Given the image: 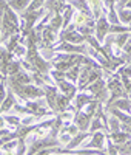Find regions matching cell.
Wrapping results in <instances>:
<instances>
[{"mask_svg": "<svg viewBox=\"0 0 131 155\" xmlns=\"http://www.w3.org/2000/svg\"><path fill=\"white\" fill-rule=\"evenodd\" d=\"M9 88L12 90V93L17 95L22 101H37L40 98H45L43 88L37 87L34 84H28V85H17V84H9Z\"/></svg>", "mask_w": 131, "mask_h": 155, "instance_id": "cell-1", "label": "cell"}, {"mask_svg": "<svg viewBox=\"0 0 131 155\" xmlns=\"http://www.w3.org/2000/svg\"><path fill=\"white\" fill-rule=\"evenodd\" d=\"M107 88H108V92H110V98L107 101V107L111 104V102H114L116 99H119V98H126V92H125V88L120 82V78L119 76H111L108 82H107Z\"/></svg>", "mask_w": 131, "mask_h": 155, "instance_id": "cell-2", "label": "cell"}, {"mask_svg": "<svg viewBox=\"0 0 131 155\" xmlns=\"http://www.w3.org/2000/svg\"><path fill=\"white\" fill-rule=\"evenodd\" d=\"M52 51H54V53L88 56V47L86 45H74V44H70V42H60L57 47H52Z\"/></svg>", "mask_w": 131, "mask_h": 155, "instance_id": "cell-3", "label": "cell"}, {"mask_svg": "<svg viewBox=\"0 0 131 155\" xmlns=\"http://www.w3.org/2000/svg\"><path fill=\"white\" fill-rule=\"evenodd\" d=\"M110 22H108V19H107V14H103L99 17V19H96V28H94V37L97 39V42L99 44H102V42H105V39H107L108 36H110Z\"/></svg>", "mask_w": 131, "mask_h": 155, "instance_id": "cell-4", "label": "cell"}, {"mask_svg": "<svg viewBox=\"0 0 131 155\" xmlns=\"http://www.w3.org/2000/svg\"><path fill=\"white\" fill-rule=\"evenodd\" d=\"M107 135L103 130L102 132H96L91 135V138L88 141H85V143L80 146L82 149H96V150H103L105 147V143H107Z\"/></svg>", "mask_w": 131, "mask_h": 155, "instance_id": "cell-5", "label": "cell"}, {"mask_svg": "<svg viewBox=\"0 0 131 155\" xmlns=\"http://www.w3.org/2000/svg\"><path fill=\"white\" fill-rule=\"evenodd\" d=\"M60 42H70L74 45H83L85 37L79 33L77 30H65L60 33Z\"/></svg>", "mask_w": 131, "mask_h": 155, "instance_id": "cell-6", "label": "cell"}, {"mask_svg": "<svg viewBox=\"0 0 131 155\" xmlns=\"http://www.w3.org/2000/svg\"><path fill=\"white\" fill-rule=\"evenodd\" d=\"M73 124L79 129V132H89V126H91V118L83 112H76L74 113V120Z\"/></svg>", "mask_w": 131, "mask_h": 155, "instance_id": "cell-7", "label": "cell"}, {"mask_svg": "<svg viewBox=\"0 0 131 155\" xmlns=\"http://www.w3.org/2000/svg\"><path fill=\"white\" fill-rule=\"evenodd\" d=\"M96 98L91 95V93H88V92H79L76 96H74V104H73V107H74V110L76 112H80V110H83L91 101H94Z\"/></svg>", "mask_w": 131, "mask_h": 155, "instance_id": "cell-8", "label": "cell"}, {"mask_svg": "<svg viewBox=\"0 0 131 155\" xmlns=\"http://www.w3.org/2000/svg\"><path fill=\"white\" fill-rule=\"evenodd\" d=\"M25 107H26V110H28V115L36 116V118H39V116H45V115H51V112H48L45 107H42L40 99H37V101H26Z\"/></svg>", "mask_w": 131, "mask_h": 155, "instance_id": "cell-9", "label": "cell"}, {"mask_svg": "<svg viewBox=\"0 0 131 155\" xmlns=\"http://www.w3.org/2000/svg\"><path fill=\"white\" fill-rule=\"evenodd\" d=\"M42 88H43V93H45V99H46L48 107H49L52 112H56V101H57V96H59L57 88L52 87V85H49V84H43Z\"/></svg>", "mask_w": 131, "mask_h": 155, "instance_id": "cell-10", "label": "cell"}, {"mask_svg": "<svg viewBox=\"0 0 131 155\" xmlns=\"http://www.w3.org/2000/svg\"><path fill=\"white\" fill-rule=\"evenodd\" d=\"M89 137H91L89 132H79L76 137L71 138V141L67 144V147H63V149H67V150H74L76 147H80Z\"/></svg>", "mask_w": 131, "mask_h": 155, "instance_id": "cell-11", "label": "cell"}, {"mask_svg": "<svg viewBox=\"0 0 131 155\" xmlns=\"http://www.w3.org/2000/svg\"><path fill=\"white\" fill-rule=\"evenodd\" d=\"M17 104V101H16V95L12 93V90L8 87L6 88V98H5V101L2 102V106H0V115H3V113H6L8 110H11V109H14V106Z\"/></svg>", "mask_w": 131, "mask_h": 155, "instance_id": "cell-12", "label": "cell"}, {"mask_svg": "<svg viewBox=\"0 0 131 155\" xmlns=\"http://www.w3.org/2000/svg\"><path fill=\"white\" fill-rule=\"evenodd\" d=\"M117 109V110H120V112H123V113H128V115H131V99H128V96L126 98H119V99H116L114 102H111V104L108 106V109Z\"/></svg>", "mask_w": 131, "mask_h": 155, "instance_id": "cell-13", "label": "cell"}, {"mask_svg": "<svg viewBox=\"0 0 131 155\" xmlns=\"http://www.w3.org/2000/svg\"><path fill=\"white\" fill-rule=\"evenodd\" d=\"M57 87H59V90L62 92V95H65V96H70V98L74 99V96L77 95V87H76L73 82L67 81V79L62 81V82H59Z\"/></svg>", "mask_w": 131, "mask_h": 155, "instance_id": "cell-14", "label": "cell"}, {"mask_svg": "<svg viewBox=\"0 0 131 155\" xmlns=\"http://www.w3.org/2000/svg\"><path fill=\"white\" fill-rule=\"evenodd\" d=\"M71 102H73V98L70 96H65L62 93H59L57 96V101H56V112L57 113H63V112H67L71 106Z\"/></svg>", "mask_w": 131, "mask_h": 155, "instance_id": "cell-15", "label": "cell"}, {"mask_svg": "<svg viewBox=\"0 0 131 155\" xmlns=\"http://www.w3.org/2000/svg\"><path fill=\"white\" fill-rule=\"evenodd\" d=\"M108 137H110V140L113 141V143L116 144V146H122V144H125L126 141H129L131 140V135L129 134H126V132H122V130H119V132H113V134H108Z\"/></svg>", "mask_w": 131, "mask_h": 155, "instance_id": "cell-16", "label": "cell"}, {"mask_svg": "<svg viewBox=\"0 0 131 155\" xmlns=\"http://www.w3.org/2000/svg\"><path fill=\"white\" fill-rule=\"evenodd\" d=\"M28 5H30L28 0H9L8 2V6L14 12H22V11L25 12L26 8H28Z\"/></svg>", "mask_w": 131, "mask_h": 155, "instance_id": "cell-17", "label": "cell"}, {"mask_svg": "<svg viewBox=\"0 0 131 155\" xmlns=\"http://www.w3.org/2000/svg\"><path fill=\"white\" fill-rule=\"evenodd\" d=\"M48 27L52 30V31H56V33H59L60 30H62V27H63V19H62V14H54L51 17V20H49V23H48Z\"/></svg>", "mask_w": 131, "mask_h": 155, "instance_id": "cell-18", "label": "cell"}, {"mask_svg": "<svg viewBox=\"0 0 131 155\" xmlns=\"http://www.w3.org/2000/svg\"><path fill=\"white\" fill-rule=\"evenodd\" d=\"M20 70H22V62H20V61H16V59L11 61L9 65H8V68H6V78L17 74Z\"/></svg>", "mask_w": 131, "mask_h": 155, "instance_id": "cell-19", "label": "cell"}, {"mask_svg": "<svg viewBox=\"0 0 131 155\" xmlns=\"http://www.w3.org/2000/svg\"><path fill=\"white\" fill-rule=\"evenodd\" d=\"M99 104H100V102L94 99V101H91L89 104H88V106L85 107V110H83V112H85V113H86V115L89 116L91 120H93L94 116H96V113H97V109H99Z\"/></svg>", "mask_w": 131, "mask_h": 155, "instance_id": "cell-20", "label": "cell"}, {"mask_svg": "<svg viewBox=\"0 0 131 155\" xmlns=\"http://www.w3.org/2000/svg\"><path fill=\"white\" fill-rule=\"evenodd\" d=\"M107 123H108V134L120 130V121L117 118H114V116H110V118L107 120Z\"/></svg>", "mask_w": 131, "mask_h": 155, "instance_id": "cell-21", "label": "cell"}, {"mask_svg": "<svg viewBox=\"0 0 131 155\" xmlns=\"http://www.w3.org/2000/svg\"><path fill=\"white\" fill-rule=\"evenodd\" d=\"M107 146H105V152H107V155H119V146H116L113 141L110 140V137L107 135V143H105Z\"/></svg>", "mask_w": 131, "mask_h": 155, "instance_id": "cell-22", "label": "cell"}, {"mask_svg": "<svg viewBox=\"0 0 131 155\" xmlns=\"http://www.w3.org/2000/svg\"><path fill=\"white\" fill-rule=\"evenodd\" d=\"M129 37H131V34H129V33H123V34H119V36H114V42H116L117 48L122 50V48H123V45L128 42V39H129Z\"/></svg>", "mask_w": 131, "mask_h": 155, "instance_id": "cell-23", "label": "cell"}, {"mask_svg": "<svg viewBox=\"0 0 131 155\" xmlns=\"http://www.w3.org/2000/svg\"><path fill=\"white\" fill-rule=\"evenodd\" d=\"M3 118H5V123H8V124H11V126H14L16 129H19V127L22 126V120L19 118V116H11V115H5Z\"/></svg>", "mask_w": 131, "mask_h": 155, "instance_id": "cell-24", "label": "cell"}, {"mask_svg": "<svg viewBox=\"0 0 131 155\" xmlns=\"http://www.w3.org/2000/svg\"><path fill=\"white\" fill-rule=\"evenodd\" d=\"M42 8H43V2H40V0H33V2H30V5H28L25 12H36Z\"/></svg>", "mask_w": 131, "mask_h": 155, "instance_id": "cell-25", "label": "cell"}, {"mask_svg": "<svg viewBox=\"0 0 131 155\" xmlns=\"http://www.w3.org/2000/svg\"><path fill=\"white\" fill-rule=\"evenodd\" d=\"M26 51H28V50H26L23 45H17L16 50L12 51V56H14V58H23L26 54Z\"/></svg>", "mask_w": 131, "mask_h": 155, "instance_id": "cell-26", "label": "cell"}, {"mask_svg": "<svg viewBox=\"0 0 131 155\" xmlns=\"http://www.w3.org/2000/svg\"><path fill=\"white\" fill-rule=\"evenodd\" d=\"M5 84H6V79H5L3 82H0V106H2V102H3L5 98H6V88H8V87H6Z\"/></svg>", "mask_w": 131, "mask_h": 155, "instance_id": "cell-27", "label": "cell"}, {"mask_svg": "<svg viewBox=\"0 0 131 155\" xmlns=\"http://www.w3.org/2000/svg\"><path fill=\"white\" fill-rule=\"evenodd\" d=\"M122 51L125 53V56H128V58H131V37L128 39V42L123 45V48H122Z\"/></svg>", "mask_w": 131, "mask_h": 155, "instance_id": "cell-28", "label": "cell"}, {"mask_svg": "<svg viewBox=\"0 0 131 155\" xmlns=\"http://www.w3.org/2000/svg\"><path fill=\"white\" fill-rule=\"evenodd\" d=\"M6 6H8V3L3 2V0H0V25H2V19H3V14H5Z\"/></svg>", "mask_w": 131, "mask_h": 155, "instance_id": "cell-29", "label": "cell"}, {"mask_svg": "<svg viewBox=\"0 0 131 155\" xmlns=\"http://www.w3.org/2000/svg\"><path fill=\"white\" fill-rule=\"evenodd\" d=\"M0 129H5V118L0 115Z\"/></svg>", "mask_w": 131, "mask_h": 155, "instance_id": "cell-30", "label": "cell"}, {"mask_svg": "<svg viewBox=\"0 0 131 155\" xmlns=\"http://www.w3.org/2000/svg\"><path fill=\"white\" fill-rule=\"evenodd\" d=\"M123 8H125V9H129V11H131V0H128V2H125Z\"/></svg>", "mask_w": 131, "mask_h": 155, "instance_id": "cell-31", "label": "cell"}, {"mask_svg": "<svg viewBox=\"0 0 131 155\" xmlns=\"http://www.w3.org/2000/svg\"><path fill=\"white\" fill-rule=\"evenodd\" d=\"M5 79H6V78H3V76H2V73H0V82H3Z\"/></svg>", "mask_w": 131, "mask_h": 155, "instance_id": "cell-32", "label": "cell"}, {"mask_svg": "<svg viewBox=\"0 0 131 155\" xmlns=\"http://www.w3.org/2000/svg\"><path fill=\"white\" fill-rule=\"evenodd\" d=\"M56 155H62V153H56Z\"/></svg>", "mask_w": 131, "mask_h": 155, "instance_id": "cell-33", "label": "cell"}]
</instances>
